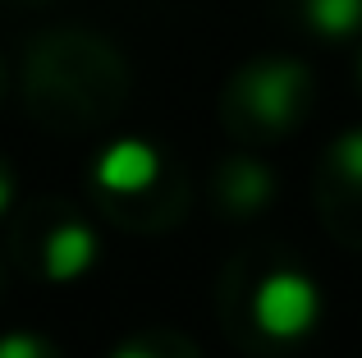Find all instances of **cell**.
I'll list each match as a JSON object with an SVG mask.
<instances>
[{"instance_id": "cell-1", "label": "cell", "mask_w": 362, "mask_h": 358, "mask_svg": "<svg viewBox=\"0 0 362 358\" xmlns=\"http://www.w3.org/2000/svg\"><path fill=\"white\" fill-rule=\"evenodd\" d=\"M317 285L298 271H271L252 294V322L262 326V335L271 340H298L317 322Z\"/></svg>"}, {"instance_id": "cell-2", "label": "cell", "mask_w": 362, "mask_h": 358, "mask_svg": "<svg viewBox=\"0 0 362 358\" xmlns=\"http://www.w3.org/2000/svg\"><path fill=\"white\" fill-rule=\"evenodd\" d=\"M303 97H308V69L298 60H262L243 74V101L266 129L293 125Z\"/></svg>"}, {"instance_id": "cell-3", "label": "cell", "mask_w": 362, "mask_h": 358, "mask_svg": "<svg viewBox=\"0 0 362 358\" xmlns=\"http://www.w3.org/2000/svg\"><path fill=\"white\" fill-rule=\"evenodd\" d=\"M97 184L110 188V193H142V188L156 184L160 175V156L151 143H142V138H119V143H110L106 152L97 156Z\"/></svg>"}, {"instance_id": "cell-4", "label": "cell", "mask_w": 362, "mask_h": 358, "mask_svg": "<svg viewBox=\"0 0 362 358\" xmlns=\"http://www.w3.org/2000/svg\"><path fill=\"white\" fill-rule=\"evenodd\" d=\"M92 258H97V234H92L88 225H78V221L55 225L51 239H46V253H42L46 276L60 280V285L64 280H78L83 271L92 267Z\"/></svg>"}, {"instance_id": "cell-5", "label": "cell", "mask_w": 362, "mask_h": 358, "mask_svg": "<svg viewBox=\"0 0 362 358\" xmlns=\"http://www.w3.org/2000/svg\"><path fill=\"white\" fill-rule=\"evenodd\" d=\"M271 188H275V179L262 161H230L221 193L230 202V212H262L271 202Z\"/></svg>"}, {"instance_id": "cell-6", "label": "cell", "mask_w": 362, "mask_h": 358, "mask_svg": "<svg viewBox=\"0 0 362 358\" xmlns=\"http://www.w3.org/2000/svg\"><path fill=\"white\" fill-rule=\"evenodd\" d=\"M303 18L312 33L344 42L362 28V0H303Z\"/></svg>"}, {"instance_id": "cell-7", "label": "cell", "mask_w": 362, "mask_h": 358, "mask_svg": "<svg viewBox=\"0 0 362 358\" xmlns=\"http://www.w3.org/2000/svg\"><path fill=\"white\" fill-rule=\"evenodd\" d=\"M330 161H335V171L349 179V184L362 188V129H349V134L335 138V147H330Z\"/></svg>"}, {"instance_id": "cell-8", "label": "cell", "mask_w": 362, "mask_h": 358, "mask_svg": "<svg viewBox=\"0 0 362 358\" xmlns=\"http://www.w3.org/2000/svg\"><path fill=\"white\" fill-rule=\"evenodd\" d=\"M0 358H46V345L28 331H14V335H0Z\"/></svg>"}, {"instance_id": "cell-9", "label": "cell", "mask_w": 362, "mask_h": 358, "mask_svg": "<svg viewBox=\"0 0 362 358\" xmlns=\"http://www.w3.org/2000/svg\"><path fill=\"white\" fill-rule=\"evenodd\" d=\"M9 197H14V184H9V175L0 171V216H5V207H9Z\"/></svg>"}, {"instance_id": "cell-10", "label": "cell", "mask_w": 362, "mask_h": 358, "mask_svg": "<svg viewBox=\"0 0 362 358\" xmlns=\"http://www.w3.org/2000/svg\"><path fill=\"white\" fill-rule=\"evenodd\" d=\"M110 358H156V354H147V350H138V345H129V350H119V354H110Z\"/></svg>"}]
</instances>
